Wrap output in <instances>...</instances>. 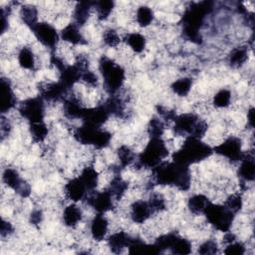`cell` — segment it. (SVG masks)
Instances as JSON below:
<instances>
[{"label":"cell","instance_id":"6da1fadb","mask_svg":"<svg viewBox=\"0 0 255 255\" xmlns=\"http://www.w3.org/2000/svg\"><path fill=\"white\" fill-rule=\"evenodd\" d=\"M151 180L159 185H173L181 191H187L191 185L189 166L174 161H162L152 168Z\"/></svg>","mask_w":255,"mask_h":255},{"label":"cell","instance_id":"7a4b0ae2","mask_svg":"<svg viewBox=\"0 0 255 255\" xmlns=\"http://www.w3.org/2000/svg\"><path fill=\"white\" fill-rule=\"evenodd\" d=\"M212 9V2L209 1L192 3L185 9L182 16V34L186 40L195 44L202 42L200 29Z\"/></svg>","mask_w":255,"mask_h":255},{"label":"cell","instance_id":"3957f363","mask_svg":"<svg viewBox=\"0 0 255 255\" xmlns=\"http://www.w3.org/2000/svg\"><path fill=\"white\" fill-rule=\"evenodd\" d=\"M212 152L213 148L200 138L186 136L181 147L173 152L172 161L190 166L209 157Z\"/></svg>","mask_w":255,"mask_h":255},{"label":"cell","instance_id":"277c9868","mask_svg":"<svg viewBox=\"0 0 255 255\" xmlns=\"http://www.w3.org/2000/svg\"><path fill=\"white\" fill-rule=\"evenodd\" d=\"M99 71L103 77L104 88L109 95H115L123 88L126 71L113 59L103 56L99 61Z\"/></svg>","mask_w":255,"mask_h":255},{"label":"cell","instance_id":"5b68a950","mask_svg":"<svg viewBox=\"0 0 255 255\" xmlns=\"http://www.w3.org/2000/svg\"><path fill=\"white\" fill-rule=\"evenodd\" d=\"M168 155V148L161 137L150 138L143 150L136 156L134 164L138 168H154Z\"/></svg>","mask_w":255,"mask_h":255},{"label":"cell","instance_id":"8992f818","mask_svg":"<svg viewBox=\"0 0 255 255\" xmlns=\"http://www.w3.org/2000/svg\"><path fill=\"white\" fill-rule=\"evenodd\" d=\"M208 129L207 123L193 113L176 116L173 120V130L177 135L202 138Z\"/></svg>","mask_w":255,"mask_h":255},{"label":"cell","instance_id":"52a82bcc","mask_svg":"<svg viewBox=\"0 0 255 255\" xmlns=\"http://www.w3.org/2000/svg\"><path fill=\"white\" fill-rule=\"evenodd\" d=\"M75 139L86 145H93L97 149H103L110 144L112 134L103 128H97L87 124H82L81 127L73 131Z\"/></svg>","mask_w":255,"mask_h":255},{"label":"cell","instance_id":"ba28073f","mask_svg":"<svg viewBox=\"0 0 255 255\" xmlns=\"http://www.w3.org/2000/svg\"><path fill=\"white\" fill-rule=\"evenodd\" d=\"M203 214L210 225L222 232L230 230L235 217V214L224 205L215 204L212 202L208 203Z\"/></svg>","mask_w":255,"mask_h":255},{"label":"cell","instance_id":"9c48e42d","mask_svg":"<svg viewBox=\"0 0 255 255\" xmlns=\"http://www.w3.org/2000/svg\"><path fill=\"white\" fill-rule=\"evenodd\" d=\"M18 111L20 116L28 121L29 124L44 122L46 113L45 101L40 96L29 98L20 104Z\"/></svg>","mask_w":255,"mask_h":255},{"label":"cell","instance_id":"30bf717a","mask_svg":"<svg viewBox=\"0 0 255 255\" xmlns=\"http://www.w3.org/2000/svg\"><path fill=\"white\" fill-rule=\"evenodd\" d=\"M213 152L230 160L231 162H238L244 154L241 139L236 136H229L224 139L213 148Z\"/></svg>","mask_w":255,"mask_h":255},{"label":"cell","instance_id":"8fae6325","mask_svg":"<svg viewBox=\"0 0 255 255\" xmlns=\"http://www.w3.org/2000/svg\"><path fill=\"white\" fill-rule=\"evenodd\" d=\"M35 38L44 47L55 49L60 40V33L57 29L48 22H38L32 29Z\"/></svg>","mask_w":255,"mask_h":255},{"label":"cell","instance_id":"7c38bea8","mask_svg":"<svg viewBox=\"0 0 255 255\" xmlns=\"http://www.w3.org/2000/svg\"><path fill=\"white\" fill-rule=\"evenodd\" d=\"M2 181L9 188L13 189L21 197H28L31 193V186L22 177L17 169L6 167L2 172Z\"/></svg>","mask_w":255,"mask_h":255},{"label":"cell","instance_id":"4fadbf2b","mask_svg":"<svg viewBox=\"0 0 255 255\" xmlns=\"http://www.w3.org/2000/svg\"><path fill=\"white\" fill-rule=\"evenodd\" d=\"M88 204L97 212L105 214L114 207L115 198L108 188L101 191H94L87 196Z\"/></svg>","mask_w":255,"mask_h":255},{"label":"cell","instance_id":"5bb4252c","mask_svg":"<svg viewBox=\"0 0 255 255\" xmlns=\"http://www.w3.org/2000/svg\"><path fill=\"white\" fill-rule=\"evenodd\" d=\"M110 113L104 104L98 105L93 108H86L85 113L82 117L83 124L94 126L97 128H102L103 125L109 120Z\"/></svg>","mask_w":255,"mask_h":255},{"label":"cell","instance_id":"9a60e30c","mask_svg":"<svg viewBox=\"0 0 255 255\" xmlns=\"http://www.w3.org/2000/svg\"><path fill=\"white\" fill-rule=\"evenodd\" d=\"M16 96L13 92L11 82L2 78L0 81V111L1 114H6L16 106Z\"/></svg>","mask_w":255,"mask_h":255},{"label":"cell","instance_id":"2e32d148","mask_svg":"<svg viewBox=\"0 0 255 255\" xmlns=\"http://www.w3.org/2000/svg\"><path fill=\"white\" fill-rule=\"evenodd\" d=\"M64 193L67 199L75 203L83 199H86L89 194L85 184L83 183V181L80 179L79 176L70 179L65 184Z\"/></svg>","mask_w":255,"mask_h":255},{"label":"cell","instance_id":"e0dca14e","mask_svg":"<svg viewBox=\"0 0 255 255\" xmlns=\"http://www.w3.org/2000/svg\"><path fill=\"white\" fill-rule=\"evenodd\" d=\"M69 89L61 82H50L41 88V98L47 102H58L65 100Z\"/></svg>","mask_w":255,"mask_h":255},{"label":"cell","instance_id":"ac0fdd59","mask_svg":"<svg viewBox=\"0 0 255 255\" xmlns=\"http://www.w3.org/2000/svg\"><path fill=\"white\" fill-rule=\"evenodd\" d=\"M238 177L243 183L252 182L255 178V162L254 156L251 152H244L242 158L238 161Z\"/></svg>","mask_w":255,"mask_h":255},{"label":"cell","instance_id":"d6986e66","mask_svg":"<svg viewBox=\"0 0 255 255\" xmlns=\"http://www.w3.org/2000/svg\"><path fill=\"white\" fill-rule=\"evenodd\" d=\"M152 215L149 204L145 200H135L129 206V217L132 222L142 224Z\"/></svg>","mask_w":255,"mask_h":255},{"label":"cell","instance_id":"ffe728a7","mask_svg":"<svg viewBox=\"0 0 255 255\" xmlns=\"http://www.w3.org/2000/svg\"><path fill=\"white\" fill-rule=\"evenodd\" d=\"M86 108L76 96L66 97L63 104L64 115L71 120H82Z\"/></svg>","mask_w":255,"mask_h":255},{"label":"cell","instance_id":"44dd1931","mask_svg":"<svg viewBox=\"0 0 255 255\" xmlns=\"http://www.w3.org/2000/svg\"><path fill=\"white\" fill-rule=\"evenodd\" d=\"M109 231V221L102 213H97L91 221L90 233L94 240L102 241L107 237Z\"/></svg>","mask_w":255,"mask_h":255},{"label":"cell","instance_id":"7402d4cb","mask_svg":"<svg viewBox=\"0 0 255 255\" xmlns=\"http://www.w3.org/2000/svg\"><path fill=\"white\" fill-rule=\"evenodd\" d=\"M60 38L71 45H84L87 43L79 26L74 22L66 25L60 32Z\"/></svg>","mask_w":255,"mask_h":255},{"label":"cell","instance_id":"603a6c76","mask_svg":"<svg viewBox=\"0 0 255 255\" xmlns=\"http://www.w3.org/2000/svg\"><path fill=\"white\" fill-rule=\"evenodd\" d=\"M131 236L125 231H117L108 237V246L113 253L119 254L128 248Z\"/></svg>","mask_w":255,"mask_h":255},{"label":"cell","instance_id":"cb8c5ba5","mask_svg":"<svg viewBox=\"0 0 255 255\" xmlns=\"http://www.w3.org/2000/svg\"><path fill=\"white\" fill-rule=\"evenodd\" d=\"M62 219L67 227L74 228L82 221L83 211L75 202H73L64 208Z\"/></svg>","mask_w":255,"mask_h":255},{"label":"cell","instance_id":"d4e9b609","mask_svg":"<svg viewBox=\"0 0 255 255\" xmlns=\"http://www.w3.org/2000/svg\"><path fill=\"white\" fill-rule=\"evenodd\" d=\"M93 6H94V2H91V1L78 2L73 10L74 23L79 27L84 26L87 23L89 17L91 16Z\"/></svg>","mask_w":255,"mask_h":255},{"label":"cell","instance_id":"484cf974","mask_svg":"<svg viewBox=\"0 0 255 255\" xmlns=\"http://www.w3.org/2000/svg\"><path fill=\"white\" fill-rule=\"evenodd\" d=\"M80 179L83 181V183L85 184L89 194L94 192L98 186L99 183V173L96 170V168L92 165H87L85 166L79 175Z\"/></svg>","mask_w":255,"mask_h":255},{"label":"cell","instance_id":"4316f807","mask_svg":"<svg viewBox=\"0 0 255 255\" xmlns=\"http://www.w3.org/2000/svg\"><path fill=\"white\" fill-rule=\"evenodd\" d=\"M248 48L246 46H238L233 48L227 56V62L232 68L242 67L248 60Z\"/></svg>","mask_w":255,"mask_h":255},{"label":"cell","instance_id":"83f0119b","mask_svg":"<svg viewBox=\"0 0 255 255\" xmlns=\"http://www.w3.org/2000/svg\"><path fill=\"white\" fill-rule=\"evenodd\" d=\"M209 198L201 193L191 195L187 200V207L189 211L194 215L203 214L206 206L209 203Z\"/></svg>","mask_w":255,"mask_h":255},{"label":"cell","instance_id":"f1b7e54d","mask_svg":"<svg viewBox=\"0 0 255 255\" xmlns=\"http://www.w3.org/2000/svg\"><path fill=\"white\" fill-rule=\"evenodd\" d=\"M125 42L129 47V49L136 54L142 53L146 47L145 37L138 32L128 33L125 37Z\"/></svg>","mask_w":255,"mask_h":255},{"label":"cell","instance_id":"f546056e","mask_svg":"<svg viewBox=\"0 0 255 255\" xmlns=\"http://www.w3.org/2000/svg\"><path fill=\"white\" fill-rule=\"evenodd\" d=\"M18 64L22 69L34 70L36 67V58L33 50L29 47H22L18 52Z\"/></svg>","mask_w":255,"mask_h":255},{"label":"cell","instance_id":"4dcf8cb0","mask_svg":"<svg viewBox=\"0 0 255 255\" xmlns=\"http://www.w3.org/2000/svg\"><path fill=\"white\" fill-rule=\"evenodd\" d=\"M108 189L112 193L115 200H120L128 190V182L126 180H124L119 175V173H116V174H114V176L109 184Z\"/></svg>","mask_w":255,"mask_h":255},{"label":"cell","instance_id":"1f68e13d","mask_svg":"<svg viewBox=\"0 0 255 255\" xmlns=\"http://www.w3.org/2000/svg\"><path fill=\"white\" fill-rule=\"evenodd\" d=\"M20 18L23 23L32 29L39 21V12L36 6L34 5H23L20 9Z\"/></svg>","mask_w":255,"mask_h":255},{"label":"cell","instance_id":"d6a6232c","mask_svg":"<svg viewBox=\"0 0 255 255\" xmlns=\"http://www.w3.org/2000/svg\"><path fill=\"white\" fill-rule=\"evenodd\" d=\"M154 14L150 7L146 5L139 6L135 11V21L138 26L146 28L153 22Z\"/></svg>","mask_w":255,"mask_h":255},{"label":"cell","instance_id":"836d02e7","mask_svg":"<svg viewBox=\"0 0 255 255\" xmlns=\"http://www.w3.org/2000/svg\"><path fill=\"white\" fill-rule=\"evenodd\" d=\"M115 7V2L110 0H102V1H96L94 2L93 9L96 11L97 18L100 21L107 20L110 15L112 14Z\"/></svg>","mask_w":255,"mask_h":255},{"label":"cell","instance_id":"e575fe53","mask_svg":"<svg viewBox=\"0 0 255 255\" xmlns=\"http://www.w3.org/2000/svg\"><path fill=\"white\" fill-rule=\"evenodd\" d=\"M192 85H193V81L191 78L183 77V78H179V79L175 80L171 84L170 89L175 95H177L179 97H185L191 91Z\"/></svg>","mask_w":255,"mask_h":255},{"label":"cell","instance_id":"d590c367","mask_svg":"<svg viewBox=\"0 0 255 255\" xmlns=\"http://www.w3.org/2000/svg\"><path fill=\"white\" fill-rule=\"evenodd\" d=\"M30 135L35 142H42L46 139L49 134V128L45 122L30 124L29 128Z\"/></svg>","mask_w":255,"mask_h":255},{"label":"cell","instance_id":"8d00e7d4","mask_svg":"<svg viewBox=\"0 0 255 255\" xmlns=\"http://www.w3.org/2000/svg\"><path fill=\"white\" fill-rule=\"evenodd\" d=\"M118 158H119V166L122 168L129 166L135 162L136 155L133 150L128 145H121L118 148Z\"/></svg>","mask_w":255,"mask_h":255},{"label":"cell","instance_id":"74e56055","mask_svg":"<svg viewBox=\"0 0 255 255\" xmlns=\"http://www.w3.org/2000/svg\"><path fill=\"white\" fill-rule=\"evenodd\" d=\"M177 235L178 234H176V233L169 232V233H166V234H163V235H160L159 237H157L154 240V242L152 243V245L156 251V254L162 253L165 250H169L170 247L172 246L174 240L176 239Z\"/></svg>","mask_w":255,"mask_h":255},{"label":"cell","instance_id":"f35d334b","mask_svg":"<svg viewBox=\"0 0 255 255\" xmlns=\"http://www.w3.org/2000/svg\"><path fill=\"white\" fill-rule=\"evenodd\" d=\"M169 251L172 254H178V255H186L190 254L192 251V245L191 242L179 235H177L176 239L174 240L172 246L170 247Z\"/></svg>","mask_w":255,"mask_h":255},{"label":"cell","instance_id":"ab89813d","mask_svg":"<svg viewBox=\"0 0 255 255\" xmlns=\"http://www.w3.org/2000/svg\"><path fill=\"white\" fill-rule=\"evenodd\" d=\"M164 128V122L159 117H153L149 120L146 130L150 138H157L162 136Z\"/></svg>","mask_w":255,"mask_h":255},{"label":"cell","instance_id":"60d3db41","mask_svg":"<svg viewBox=\"0 0 255 255\" xmlns=\"http://www.w3.org/2000/svg\"><path fill=\"white\" fill-rule=\"evenodd\" d=\"M232 94L228 89H221L213 96V105L218 109H225L231 103Z\"/></svg>","mask_w":255,"mask_h":255},{"label":"cell","instance_id":"b9f144b4","mask_svg":"<svg viewBox=\"0 0 255 255\" xmlns=\"http://www.w3.org/2000/svg\"><path fill=\"white\" fill-rule=\"evenodd\" d=\"M147 202L152 211V214L160 213L166 208L165 198L160 193H152Z\"/></svg>","mask_w":255,"mask_h":255},{"label":"cell","instance_id":"7bdbcfd3","mask_svg":"<svg viewBox=\"0 0 255 255\" xmlns=\"http://www.w3.org/2000/svg\"><path fill=\"white\" fill-rule=\"evenodd\" d=\"M122 39L120 34L118 33L117 30L113 29V28H109L107 30H105V32L103 33V42L106 46L110 47V48H116L120 45Z\"/></svg>","mask_w":255,"mask_h":255},{"label":"cell","instance_id":"ee69618b","mask_svg":"<svg viewBox=\"0 0 255 255\" xmlns=\"http://www.w3.org/2000/svg\"><path fill=\"white\" fill-rule=\"evenodd\" d=\"M223 205L228 208L231 212H233L234 214H236L237 212H239L241 209H242V206H243V200H242V197L240 194L238 193H233L231 195H229Z\"/></svg>","mask_w":255,"mask_h":255},{"label":"cell","instance_id":"f6af8a7d","mask_svg":"<svg viewBox=\"0 0 255 255\" xmlns=\"http://www.w3.org/2000/svg\"><path fill=\"white\" fill-rule=\"evenodd\" d=\"M218 244L214 240H206L198 247L197 252L202 255H209V254H216L218 252Z\"/></svg>","mask_w":255,"mask_h":255},{"label":"cell","instance_id":"bcb514c9","mask_svg":"<svg viewBox=\"0 0 255 255\" xmlns=\"http://www.w3.org/2000/svg\"><path fill=\"white\" fill-rule=\"evenodd\" d=\"M245 245L242 242H236L235 240L225 246L223 253L228 255H243L245 254Z\"/></svg>","mask_w":255,"mask_h":255},{"label":"cell","instance_id":"7dc6e473","mask_svg":"<svg viewBox=\"0 0 255 255\" xmlns=\"http://www.w3.org/2000/svg\"><path fill=\"white\" fill-rule=\"evenodd\" d=\"M81 81L89 86V87H92V88H95L98 86L99 84V78L97 76V74H95L93 71H91L90 69H87V70H84L82 72V75H81Z\"/></svg>","mask_w":255,"mask_h":255},{"label":"cell","instance_id":"c3c4849f","mask_svg":"<svg viewBox=\"0 0 255 255\" xmlns=\"http://www.w3.org/2000/svg\"><path fill=\"white\" fill-rule=\"evenodd\" d=\"M14 232V227L12 225L11 222L5 220V219H2V223H1V237L2 238H5V237H8L10 236L12 233Z\"/></svg>","mask_w":255,"mask_h":255},{"label":"cell","instance_id":"681fc988","mask_svg":"<svg viewBox=\"0 0 255 255\" xmlns=\"http://www.w3.org/2000/svg\"><path fill=\"white\" fill-rule=\"evenodd\" d=\"M42 219H43V213L41 210L35 209L32 211V213L30 215V222L32 224H39V223H41Z\"/></svg>","mask_w":255,"mask_h":255},{"label":"cell","instance_id":"f907efd6","mask_svg":"<svg viewBox=\"0 0 255 255\" xmlns=\"http://www.w3.org/2000/svg\"><path fill=\"white\" fill-rule=\"evenodd\" d=\"M11 129V126L9 124L8 121H5L4 119L1 120V132H2V136L8 135V133L10 132Z\"/></svg>","mask_w":255,"mask_h":255},{"label":"cell","instance_id":"816d5d0a","mask_svg":"<svg viewBox=\"0 0 255 255\" xmlns=\"http://www.w3.org/2000/svg\"><path fill=\"white\" fill-rule=\"evenodd\" d=\"M247 125L250 128H253L254 127V109L250 108L247 112Z\"/></svg>","mask_w":255,"mask_h":255}]
</instances>
